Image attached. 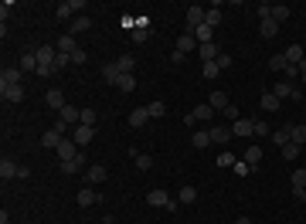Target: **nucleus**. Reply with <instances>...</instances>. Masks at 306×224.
I'll list each match as a JSON object with an SVG mask.
<instances>
[{"mask_svg":"<svg viewBox=\"0 0 306 224\" xmlns=\"http://www.w3.org/2000/svg\"><path fill=\"white\" fill-rule=\"evenodd\" d=\"M232 136H255V123H252V119H238V123H232Z\"/></svg>","mask_w":306,"mask_h":224,"instance_id":"nucleus-11","label":"nucleus"},{"mask_svg":"<svg viewBox=\"0 0 306 224\" xmlns=\"http://www.w3.org/2000/svg\"><path fill=\"white\" fill-rule=\"evenodd\" d=\"M272 95H276L279 102H282V98H296V102H299V98H303V92H299L292 82H279V85H272Z\"/></svg>","mask_w":306,"mask_h":224,"instance_id":"nucleus-2","label":"nucleus"},{"mask_svg":"<svg viewBox=\"0 0 306 224\" xmlns=\"http://www.w3.org/2000/svg\"><path fill=\"white\" fill-rule=\"evenodd\" d=\"M286 65H289L286 55H272V58H269V68H272V71H286Z\"/></svg>","mask_w":306,"mask_h":224,"instance_id":"nucleus-40","label":"nucleus"},{"mask_svg":"<svg viewBox=\"0 0 306 224\" xmlns=\"http://www.w3.org/2000/svg\"><path fill=\"white\" fill-rule=\"evenodd\" d=\"M21 78H24V71L17 68V65H14V68H4V71H0V88H11V85H21Z\"/></svg>","mask_w":306,"mask_h":224,"instance_id":"nucleus-5","label":"nucleus"},{"mask_svg":"<svg viewBox=\"0 0 306 224\" xmlns=\"http://www.w3.org/2000/svg\"><path fill=\"white\" fill-rule=\"evenodd\" d=\"M289 4H272V21H276V24H282V21H289Z\"/></svg>","mask_w":306,"mask_h":224,"instance_id":"nucleus-28","label":"nucleus"},{"mask_svg":"<svg viewBox=\"0 0 306 224\" xmlns=\"http://www.w3.org/2000/svg\"><path fill=\"white\" fill-rule=\"evenodd\" d=\"M303 82H306V71H303Z\"/></svg>","mask_w":306,"mask_h":224,"instance_id":"nucleus-61","label":"nucleus"},{"mask_svg":"<svg viewBox=\"0 0 306 224\" xmlns=\"http://www.w3.org/2000/svg\"><path fill=\"white\" fill-rule=\"evenodd\" d=\"M292 143H296V146L306 143V126H292Z\"/></svg>","mask_w":306,"mask_h":224,"instance_id":"nucleus-45","label":"nucleus"},{"mask_svg":"<svg viewBox=\"0 0 306 224\" xmlns=\"http://www.w3.org/2000/svg\"><path fill=\"white\" fill-rule=\"evenodd\" d=\"M177 200H181V204H194V200H197V190L191 187V183H184L181 194H177Z\"/></svg>","mask_w":306,"mask_h":224,"instance_id":"nucleus-34","label":"nucleus"},{"mask_svg":"<svg viewBox=\"0 0 306 224\" xmlns=\"http://www.w3.org/2000/svg\"><path fill=\"white\" fill-rule=\"evenodd\" d=\"M17 163L14 160H7V156H4V160H0V177H4V180H11V177H17Z\"/></svg>","mask_w":306,"mask_h":224,"instance_id":"nucleus-27","label":"nucleus"},{"mask_svg":"<svg viewBox=\"0 0 306 224\" xmlns=\"http://www.w3.org/2000/svg\"><path fill=\"white\" fill-rule=\"evenodd\" d=\"M245 163H249L252 170H255L259 163H262V146H259V143H252L249 150H245Z\"/></svg>","mask_w":306,"mask_h":224,"instance_id":"nucleus-18","label":"nucleus"},{"mask_svg":"<svg viewBox=\"0 0 306 224\" xmlns=\"http://www.w3.org/2000/svg\"><path fill=\"white\" fill-rule=\"evenodd\" d=\"M146 112H150V119H160V116L167 112V105H164V102L157 98V102H150V105H146Z\"/></svg>","mask_w":306,"mask_h":224,"instance_id":"nucleus-36","label":"nucleus"},{"mask_svg":"<svg viewBox=\"0 0 306 224\" xmlns=\"http://www.w3.org/2000/svg\"><path fill=\"white\" fill-rule=\"evenodd\" d=\"M276 34H279V24H276V21H272V17L262 21V38H276Z\"/></svg>","mask_w":306,"mask_h":224,"instance_id":"nucleus-39","label":"nucleus"},{"mask_svg":"<svg viewBox=\"0 0 306 224\" xmlns=\"http://www.w3.org/2000/svg\"><path fill=\"white\" fill-rule=\"evenodd\" d=\"M106 177H109V170L102 167V163H92V167L85 170V187H92V183H102Z\"/></svg>","mask_w":306,"mask_h":224,"instance_id":"nucleus-4","label":"nucleus"},{"mask_svg":"<svg viewBox=\"0 0 306 224\" xmlns=\"http://www.w3.org/2000/svg\"><path fill=\"white\" fill-rule=\"evenodd\" d=\"M17 68L24 71V75H28V71H38V58H34V51H24L21 61H17Z\"/></svg>","mask_w":306,"mask_h":224,"instance_id":"nucleus-20","label":"nucleus"},{"mask_svg":"<svg viewBox=\"0 0 306 224\" xmlns=\"http://www.w3.org/2000/svg\"><path fill=\"white\" fill-rule=\"evenodd\" d=\"M116 88H123V92H133V88H136V75H123Z\"/></svg>","mask_w":306,"mask_h":224,"instance_id":"nucleus-41","label":"nucleus"},{"mask_svg":"<svg viewBox=\"0 0 306 224\" xmlns=\"http://www.w3.org/2000/svg\"><path fill=\"white\" fill-rule=\"evenodd\" d=\"M235 224H252V221H249V217H238V221H235Z\"/></svg>","mask_w":306,"mask_h":224,"instance_id":"nucleus-59","label":"nucleus"},{"mask_svg":"<svg viewBox=\"0 0 306 224\" xmlns=\"http://www.w3.org/2000/svg\"><path fill=\"white\" fill-rule=\"evenodd\" d=\"M255 14L262 17V21H269V17H272V4H265V0L262 4H255Z\"/></svg>","mask_w":306,"mask_h":224,"instance_id":"nucleus-44","label":"nucleus"},{"mask_svg":"<svg viewBox=\"0 0 306 224\" xmlns=\"http://www.w3.org/2000/svg\"><path fill=\"white\" fill-rule=\"evenodd\" d=\"M269 140H272V143H276V146H279V150H282L286 143H292V126H279L276 133L269 136Z\"/></svg>","mask_w":306,"mask_h":224,"instance_id":"nucleus-13","label":"nucleus"},{"mask_svg":"<svg viewBox=\"0 0 306 224\" xmlns=\"http://www.w3.org/2000/svg\"><path fill=\"white\" fill-rule=\"evenodd\" d=\"M79 153H82V150H79V143H75V140H61V146H58V156H61V163H65V160H75Z\"/></svg>","mask_w":306,"mask_h":224,"instance_id":"nucleus-10","label":"nucleus"},{"mask_svg":"<svg viewBox=\"0 0 306 224\" xmlns=\"http://www.w3.org/2000/svg\"><path fill=\"white\" fill-rule=\"evenodd\" d=\"M71 140L79 143V146H89V143L96 140V126H75L71 129Z\"/></svg>","mask_w":306,"mask_h":224,"instance_id":"nucleus-6","label":"nucleus"},{"mask_svg":"<svg viewBox=\"0 0 306 224\" xmlns=\"http://www.w3.org/2000/svg\"><path fill=\"white\" fill-rule=\"evenodd\" d=\"M194 38H197V44H211V41H214V28H208V24H201V28L194 31Z\"/></svg>","mask_w":306,"mask_h":224,"instance_id":"nucleus-30","label":"nucleus"},{"mask_svg":"<svg viewBox=\"0 0 306 224\" xmlns=\"http://www.w3.org/2000/svg\"><path fill=\"white\" fill-rule=\"evenodd\" d=\"M61 123H68V126H79V123H82V109H75V105H65V109H61Z\"/></svg>","mask_w":306,"mask_h":224,"instance_id":"nucleus-17","label":"nucleus"},{"mask_svg":"<svg viewBox=\"0 0 306 224\" xmlns=\"http://www.w3.org/2000/svg\"><path fill=\"white\" fill-rule=\"evenodd\" d=\"M89 28H92V17H89V14H79L75 21H71L68 34H82V31H89Z\"/></svg>","mask_w":306,"mask_h":224,"instance_id":"nucleus-21","label":"nucleus"},{"mask_svg":"<svg viewBox=\"0 0 306 224\" xmlns=\"http://www.w3.org/2000/svg\"><path fill=\"white\" fill-rule=\"evenodd\" d=\"M82 167H85V153H79L75 160H65V163H61V173H79Z\"/></svg>","mask_w":306,"mask_h":224,"instance_id":"nucleus-25","label":"nucleus"},{"mask_svg":"<svg viewBox=\"0 0 306 224\" xmlns=\"http://www.w3.org/2000/svg\"><path fill=\"white\" fill-rule=\"evenodd\" d=\"M214 61H218V68H232V55H224V51L214 58Z\"/></svg>","mask_w":306,"mask_h":224,"instance_id":"nucleus-52","label":"nucleus"},{"mask_svg":"<svg viewBox=\"0 0 306 224\" xmlns=\"http://www.w3.org/2000/svg\"><path fill=\"white\" fill-rule=\"evenodd\" d=\"M44 102H48V105H51V109H65V105H68V102H65V95H61V88H48V95H44Z\"/></svg>","mask_w":306,"mask_h":224,"instance_id":"nucleus-14","label":"nucleus"},{"mask_svg":"<svg viewBox=\"0 0 306 224\" xmlns=\"http://www.w3.org/2000/svg\"><path fill=\"white\" fill-rule=\"evenodd\" d=\"M58 51H61V55H75V51H79V41H75V34H61V41H58Z\"/></svg>","mask_w":306,"mask_h":224,"instance_id":"nucleus-16","label":"nucleus"},{"mask_svg":"<svg viewBox=\"0 0 306 224\" xmlns=\"http://www.w3.org/2000/svg\"><path fill=\"white\" fill-rule=\"evenodd\" d=\"M204 14H208V11H204V7H197V4H194V7H187V31H191V34L204 24Z\"/></svg>","mask_w":306,"mask_h":224,"instance_id":"nucleus-3","label":"nucleus"},{"mask_svg":"<svg viewBox=\"0 0 306 224\" xmlns=\"http://www.w3.org/2000/svg\"><path fill=\"white\" fill-rule=\"evenodd\" d=\"M221 17H224L221 7H211L208 14H204V24H208V28H218V24H221Z\"/></svg>","mask_w":306,"mask_h":224,"instance_id":"nucleus-32","label":"nucleus"},{"mask_svg":"<svg viewBox=\"0 0 306 224\" xmlns=\"http://www.w3.org/2000/svg\"><path fill=\"white\" fill-rule=\"evenodd\" d=\"M85 58H89V55H85L82 48H79V51H75V55H71V65H85Z\"/></svg>","mask_w":306,"mask_h":224,"instance_id":"nucleus-55","label":"nucleus"},{"mask_svg":"<svg viewBox=\"0 0 306 224\" xmlns=\"http://www.w3.org/2000/svg\"><path fill=\"white\" fill-rule=\"evenodd\" d=\"M292 197H296V200H303V204H306V187H292Z\"/></svg>","mask_w":306,"mask_h":224,"instance_id":"nucleus-58","label":"nucleus"},{"mask_svg":"<svg viewBox=\"0 0 306 224\" xmlns=\"http://www.w3.org/2000/svg\"><path fill=\"white\" fill-rule=\"evenodd\" d=\"M232 170H235V173H238V177H245V173H249V163H245V160H238V163H235V167H232Z\"/></svg>","mask_w":306,"mask_h":224,"instance_id":"nucleus-54","label":"nucleus"},{"mask_svg":"<svg viewBox=\"0 0 306 224\" xmlns=\"http://www.w3.org/2000/svg\"><path fill=\"white\" fill-rule=\"evenodd\" d=\"M191 116H194V119H211V116H214V109H211L208 102H204V105H197V109L191 112Z\"/></svg>","mask_w":306,"mask_h":224,"instance_id":"nucleus-43","label":"nucleus"},{"mask_svg":"<svg viewBox=\"0 0 306 224\" xmlns=\"http://www.w3.org/2000/svg\"><path fill=\"white\" fill-rule=\"evenodd\" d=\"M79 204H82V207H92V204H99V194L92 187H85V190H79Z\"/></svg>","mask_w":306,"mask_h":224,"instance_id":"nucleus-29","label":"nucleus"},{"mask_svg":"<svg viewBox=\"0 0 306 224\" xmlns=\"http://www.w3.org/2000/svg\"><path fill=\"white\" fill-rule=\"evenodd\" d=\"M133 160H136V167H139V170H150V167H153V160H150L146 153H136Z\"/></svg>","mask_w":306,"mask_h":224,"instance_id":"nucleus-46","label":"nucleus"},{"mask_svg":"<svg viewBox=\"0 0 306 224\" xmlns=\"http://www.w3.org/2000/svg\"><path fill=\"white\" fill-rule=\"evenodd\" d=\"M218 167H235V156H232V153H221V156H218Z\"/></svg>","mask_w":306,"mask_h":224,"instance_id":"nucleus-51","label":"nucleus"},{"mask_svg":"<svg viewBox=\"0 0 306 224\" xmlns=\"http://www.w3.org/2000/svg\"><path fill=\"white\" fill-rule=\"evenodd\" d=\"M102 78H106L109 85H119V78H123L119 65H116V61H112V65H106V68H102Z\"/></svg>","mask_w":306,"mask_h":224,"instance_id":"nucleus-23","label":"nucleus"},{"mask_svg":"<svg viewBox=\"0 0 306 224\" xmlns=\"http://www.w3.org/2000/svg\"><path fill=\"white\" fill-rule=\"evenodd\" d=\"M292 187H306V170H292Z\"/></svg>","mask_w":306,"mask_h":224,"instance_id":"nucleus-48","label":"nucleus"},{"mask_svg":"<svg viewBox=\"0 0 306 224\" xmlns=\"http://www.w3.org/2000/svg\"><path fill=\"white\" fill-rule=\"evenodd\" d=\"M259 105H262V112H279V98L272 95V92H265V95L259 98Z\"/></svg>","mask_w":306,"mask_h":224,"instance_id":"nucleus-31","label":"nucleus"},{"mask_svg":"<svg viewBox=\"0 0 306 224\" xmlns=\"http://www.w3.org/2000/svg\"><path fill=\"white\" fill-rule=\"evenodd\" d=\"M11 7H14V4H11V0H4V4H0V17H4V21H7V17H11Z\"/></svg>","mask_w":306,"mask_h":224,"instance_id":"nucleus-57","label":"nucleus"},{"mask_svg":"<svg viewBox=\"0 0 306 224\" xmlns=\"http://www.w3.org/2000/svg\"><path fill=\"white\" fill-rule=\"evenodd\" d=\"M177 51H181V55H187V51H197V38L191 34V31L177 34Z\"/></svg>","mask_w":306,"mask_h":224,"instance_id":"nucleus-8","label":"nucleus"},{"mask_svg":"<svg viewBox=\"0 0 306 224\" xmlns=\"http://www.w3.org/2000/svg\"><path fill=\"white\" fill-rule=\"evenodd\" d=\"M255 136H272V129H269V123H265V119H259V123H255Z\"/></svg>","mask_w":306,"mask_h":224,"instance_id":"nucleus-47","label":"nucleus"},{"mask_svg":"<svg viewBox=\"0 0 306 224\" xmlns=\"http://www.w3.org/2000/svg\"><path fill=\"white\" fill-rule=\"evenodd\" d=\"M218 71H221V68H218V61H204V68H201V75H204V78L211 82V78H218Z\"/></svg>","mask_w":306,"mask_h":224,"instance_id":"nucleus-37","label":"nucleus"},{"mask_svg":"<svg viewBox=\"0 0 306 224\" xmlns=\"http://www.w3.org/2000/svg\"><path fill=\"white\" fill-rule=\"evenodd\" d=\"M116 65H119V71H123V75H133V71H136V58H133V55H123Z\"/></svg>","mask_w":306,"mask_h":224,"instance_id":"nucleus-33","label":"nucleus"},{"mask_svg":"<svg viewBox=\"0 0 306 224\" xmlns=\"http://www.w3.org/2000/svg\"><path fill=\"white\" fill-rule=\"evenodd\" d=\"M82 7H85V0H65V4H58L55 14H58V21H68V17L75 21V14H79Z\"/></svg>","mask_w":306,"mask_h":224,"instance_id":"nucleus-1","label":"nucleus"},{"mask_svg":"<svg viewBox=\"0 0 306 224\" xmlns=\"http://www.w3.org/2000/svg\"><path fill=\"white\" fill-rule=\"evenodd\" d=\"M282 75H286V82H292V78H296V75H303V71L296 68V65H286V71H282Z\"/></svg>","mask_w":306,"mask_h":224,"instance_id":"nucleus-53","label":"nucleus"},{"mask_svg":"<svg viewBox=\"0 0 306 224\" xmlns=\"http://www.w3.org/2000/svg\"><path fill=\"white\" fill-rule=\"evenodd\" d=\"M208 133H211V143H228L232 140V129L228 126H211Z\"/></svg>","mask_w":306,"mask_h":224,"instance_id":"nucleus-24","label":"nucleus"},{"mask_svg":"<svg viewBox=\"0 0 306 224\" xmlns=\"http://www.w3.org/2000/svg\"><path fill=\"white\" fill-rule=\"evenodd\" d=\"M34 58H38V65H55L58 48H51V44H41V48L34 51Z\"/></svg>","mask_w":306,"mask_h":224,"instance_id":"nucleus-9","label":"nucleus"},{"mask_svg":"<svg viewBox=\"0 0 306 224\" xmlns=\"http://www.w3.org/2000/svg\"><path fill=\"white\" fill-rule=\"evenodd\" d=\"M299 150H303V146H296V143H286V146H282V160H296V156H299Z\"/></svg>","mask_w":306,"mask_h":224,"instance_id":"nucleus-42","label":"nucleus"},{"mask_svg":"<svg viewBox=\"0 0 306 224\" xmlns=\"http://www.w3.org/2000/svg\"><path fill=\"white\" fill-rule=\"evenodd\" d=\"M170 200H174V197H170L167 190H160V187H157V190H150V194H146V204H150V207H167Z\"/></svg>","mask_w":306,"mask_h":224,"instance_id":"nucleus-7","label":"nucleus"},{"mask_svg":"<svg viewBox=\"0 0 306 224\" xmlns=\"http://www.w3.org/2000/svg\"><path fill=\"white\" fill-rule=\"evenodd\" d=\"M129 38H133V41H136V44H143V41H146V38H150V34H146V31H143V28H133V34H129Z\"/></svg>","mask_w":306,"mask_h":224,"instance_id":"nucleus-50","label":"nucleus"},{"mask_svg":"<svg viewBox=\"0 0 306 224\" xmlns=\"http://www.w3.org/2000/svg\"><path fill=\"white\" fill-rule=\"evenodd\" d=\"M38 75L48 78V75H55V65H38Z\"/></svg>","mask_w":306,"mask_h":224,"instance_id":"nucleus-56","label":"nucleus"},{"mask_svg":"<svg viewBox=\"0 0 306 224\" xmlns=\"http://www.w3.org/2000/svg\"><path fill=\"white\" fill-rule=\"evenodd\" d=\"M61 140H65V136H61L58 129H48V133L41 136V146H44V150H58V146H61Z\"/></svg>","mask_w":306,"mask_h":224,"instance_id":"nucleus-15","label":"nucleus"},{"mask_svg":"<svg viewBox=\"0 0 306 224\" xmlns=\"http://www.w3.org/2000/svg\"><path fill=\"white\" fill-rule=\"evenodd\" d=\"M224 119H232V123H238V119H242V112H238V105H228V109H224Z\"/></svg>","mask_w":306,"mask_h":224,"instance_id":"nucleus-49","label":"nucleus"},{"mask_svg":"<svg viewBox=\"0 0 306 224\" xmlns=\"http://www.w3.org/2000/svg\"><path fill=\"white\" fill-rule=\"evenodd\" d=\"M218 55H221V48H218L214 41L211 44H197V58H201V61H214Z\"/></svg>","mask_w":306,"mask_h":224,"instance_id":"nucleus-12","label":"nucleus"},{"mask_svg":"<svg viewBox=\"0 0 306 224\" xmlns=\"http://www.w3.org/2000/svg\"><path fill=\"white\" fill-rule=\"evenodd\" d=\"M99 123V112L96 109H82V123H79V126H96Z\"/></svg>","mask_w":306,"mask_h":224,"instance_id":"nucleus-38","label":"nucleus"},{"mask_svg":"<svg viewBox=\"0 0 306 224\" xmlns=\"http://www.w3.org/2000/svg\"><path fill=\"white\" fill-rule=\"evenodd\" d=\"M4 102H21L24 98V85H11V88H0Z\"/></svg>","mask_w":306,"mask_h":224,"instance_id":"nucleus-22","label":"nucleus"},{"mask_svg":"<svg viewBox=\"0 0 306 224\" xmlns=\"http://www.w3.org/2000/svg\"><path fill=\"white\" fill-rule=\"evenodd\" d=\"M191 143H194L197 150H204V146H211V133H208V129H197V133H194V140H191Z\"/></svg>","mask_w":306,"mask_h":224,"instance_id":"nucleus-35","label":"nucleus"},{"mask_svg":"<svg viewBox=\"0 0 306 224\" xmlns=\"http://www.w3.org/2000/svg\"><path fill=\"white\" fill-rule=\"evenodd\" d=\"M102 224H116V217H106V221H102Z\"/></svg>","mask_w":306,"mask_h":224,"instance_id":"nucleus-60","label":"nucleus"},{"mask_svg":"<svg viewBox=\"0 0 306 224\" xmlns=\"http://www.w3.org/2000/svg\"><path fill=\"white\" fill-rule=\"evenodd\" d=\"M208 105H211V109H221V112H224L232 102H228V95H224L221 88H214V92H211V98H208Z\"/></svg>","mask_w":306,"mask_h":224,"instance_id":"nucleus-19","label":"nucleus"},{"mask_svg":"<svg viewBox=\"0 0 306 224\" xmlns=\"http://www.w3.org/2000/svg\"><path fill=\"white\" fill-rule=\"evenodd\" d=\"M143 123H150V112H146V105H139V109L129 112V126H143Z\"/></svg>","mask_w":306,"mask_h":224,"instance_id":"nucleus-26","label":"nucleus"}]
</instances>
